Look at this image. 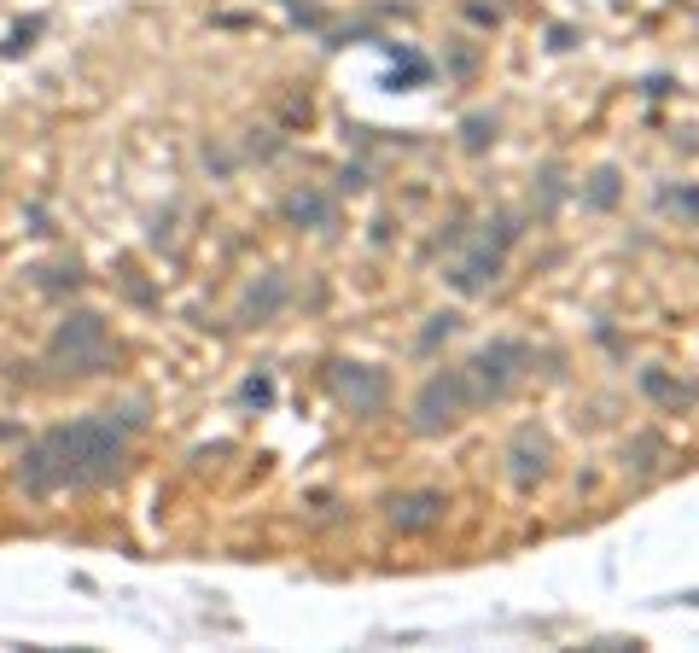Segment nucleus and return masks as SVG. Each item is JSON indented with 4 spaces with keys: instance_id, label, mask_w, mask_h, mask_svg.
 Listing matches in <instances>:
<instances>
[{
    "instance_id": "a211bd4d",
    "label": "nucleus",
    "mask_w": 699,
    "mask_h": 653,
    "mask_svg": "<svg viewBox=\"0 0 699 653\" xmlns=\"http://www.w3.org/2000/svg\"><path fill=\"white\" fill-rule=\"evenodd\" d=\"M338 187H350V193H356V187H367V170H362V164H350V170L338 175Z\"/></svg>"
},
{
    "instance_id": "f03ea898",
    "label": "nucleus",
    "mask_w": 699,
    "mask_h": 653,
    "mask_svg": "<svg viewBox=\"0 0 699 653\" xmlns=\"http://www.w3.org/2000/svg\"><path fill=\"white\" fill-rule=\"evenodd\" d=\"M53 356L70 362V374H105L111 362H117V344H111V327H105L100 310H76L59 321V333H53Z\"/></svg>"
},
{
    "instance_id": "ddd939ff",
    "label": "nucleus",
    "mask_w": 699,
    "mask_h": 653,
    "mask_svg": "<svg viewBox=\"0 0 699 653\" xmlns=\"http://www.w3.org/2000/svg\"><path fill=\"white\" fill-rule=\"evenodd\" d=\"M618 199H624V175L612 170V164L589 175V187H583V205H589V210H612Z\"/></svg>"
},
{
    "instance_id": "7ed1b4c3",
    "label": "nucleus",
    "mask_w": 699,
    "mask_h": 653,
    "mask_svg": "<svg viewBox=\"0 0 699 653\" xmlns=\"http://www.w3.org/2000/svg\"><path fill=\"white\" fill-rule=\"evenodd\" d=\"M466 409H472V379H466V368H443V374H432L420 385V397H414V432L437 438V432H449Z\"/></svg>"
},
{
    "instance_id": "4468645a",
    "label": "nucleus",
    "mask_w": 699,
    "mask_h": 653,
    "mask_svg": "<svg viewBox=\"0 0 699 653\" xmlns=\"http://www.w3.org/2000/svg\"><path fill=\"white\" fill-rule=\"evenodd\" d=\"M490 140H496V117H484V111H472V117L461 123V146H466V152H484Z\"/></svg>"
},
{
    "instance_id": "0eeeda50",
    "label": "nucleus",
    "mask_w": 699,
    "mask_h": 653,
    "mask_svg": "<svg viewBox=\"0 0 699 653\" xmlns=\"http://www.w3.org/2000/svg\"><path fill=\"white\" fill-rule=\"evenodd\" d=\"M507 461H513V484L531 490L536 479H548V438H542L536 426H525V432L507 444Z\"/></svg>"
},
{
    "instance_id": "39448f33",
    "label": "nucleus",
    "mask_w": 699,
    "mask_h": 653,
    "mask_svg": "<svg viewBox=\"0 0 699 653\" xmlns=\"http://www.w3.org/2000/svg\"><path fill=\"white\" fill-rule=\"evenodd\" d=\"M333 391L350 403V414H362V420H373V414L385 409V374H379V368H367V362H338V368H333Z\"/></svg>"
},
{
    "instance_id": "6e6552de",
    "label": "nucleus",
    "mask_w": 699,
    "mask_h": 653,
    "mask_svg": "<svg viewBox=\"0 0 699 653\" xmlns=\"http://www.w3.org/2000/svg\"><path fill=\"white\" fill-rule=\"evenodd\" d=\"M501 275V251L496 245H484V251H472V257H461L455 269H449V286L455 292H466V298H478V292H490Z\"/></svg>"
},
{
    "instance_id": "f3484780",
    "label": "nucleus",
    "mask_w": 699,
    "mask_h": 653,
    "mask_svg": "<svg viewBox=\"0 0 699 653\" xmlns=\"http://www.w3.org/2000/svg\"><path fill=\"white\" fill-rule=\"evenodd\" d=\"M239 397H245V403H257V409H263L268 397H274V385H268V379H245V391H239Z\"/></svg>"
},
{
    "instance_id": "20e7f679",
    "label": "nucleus",
    "mask_w": 699,
    "mask_h": 653,
    "mask_svg": "<svg viewBox=\"0 0 699 653\" xmlns=\"http://www.w3.org/2000/svg\"><path fill=\"white\" fill-rule=\"evenodd\" d=\"M525 368H531V344H525V339H490L484 350H478V356H472V362H466V379H472V403H484V397L496 403L501 391H507L513 379L525 374Z\"/></svg>"
},
{
    "instance_id": "1a4fd4ad",
    "label": "nucleus",
    "mask_w": 699,
    "mask_h": 653,
    "mask_svg": "<svg viewBox=\"0 0 699 653\" xmlns=\"http://www.w3.org/2000/svg\"><path fill=\"white\" fill-rule=\"evenodd\" d=\"M280 210H286V222H298V228H333V199H327V193H315V187L286 193Z\"/></svg>"
},
{
    "instance_id": "2eb2a0df",
    "label": "nucleus",
    "mask_w": 699,
    "mask_h": 653,
    "mask_svg": "<svg viewBox=\"0 0 699 653\" xmlns=\"http://www.w3.org/2000/svg\"><path fill=\"white\" fill-rule=\"evenodd\" d=\"M455 333H461V315H455V310H437L432 321H426V333H420V350H437V344L455 339Z\"/></svg>"
},
{
    "instance_id": "f257e3e1",
    "label": "nucleus",
    "mask_w": 699,
    "mask_h": 653,
    "mask_svg": "<svg viewBox=\"0 0 699 653\" xmlns=\"http://www.w3.org/2000/svg\"><path fill=\"white\" fill-rule=\"evenodd\" d=\"M146 426V403H123V409L82 414L70 426H53L41 444L24 449L18 461V484L30 496H53V490H100L123 473L129 461V432Z\"/></svg>"
},
{
    "instance_id": "9b49d317",
    "label": "nucleus",
    "mask_w": 699,
    "mask_h": 653,
    "mask_svg": "<svg viewBox=\"0 0 699 653\" xmlns=\"http://www.w3.org/2000/svg\"><path fill=\"white\" fill-rule=\"evenodd\" d=\"M641 391H647L653 403H665V409H688V403H694V385L670 379L665 368H647V374H641Z\"/></svg>"
},
{
    "instance_id": "dca6fc26",
    "label": "nucleus",
    "mask_w": 699,
    "mask_h": 653,
    "mask_svg": "<svg viewBox=\"0 0 699 653\" xmlns=\"http://www.w3.org/2000/svg\"><path fill=\"white\" fill-rule=\"evenodd\" d=\"M35 35H41V18H30V24H18V30H12V41H6V53H12V59H18V53H24V47H30Z\"/></svg>"
},
{
    "instance_id": "f8f14e48",
    "label": "nucleus",
    "mask_w": 699,
    "mask_h": 653,
    "mask_svg": "<svg viewBox=\"0 0 699 653\" xmlns=\"http://www.w3.org/2000/svg\"><path fill=\"white\" fill-rule=\"evenodd\" d=\"M624 461H630L635 473H659L665 467V438L659 432H635L630 444H624Z\"/></svg>"
},
{
    "instance_id": "9d476101",
    "label": "nucleus",
    "mask_w": 699,
    "mask_h": 653,
    "mask_svg": "<svg viewBox=\"0 0 699 653\" xmlns=\"http://www.w3.org/2000/svg\"><path fill=\"white\" fill-rule=\"evenodd\" d=\"M280 310H286V275H263L251 292H245V310H239V315L263 327V321H274Z\"/></svg>"
},
{
    "instance_id": "423d86ee",
    "label": "nucleus",
    "mask_w": 699,
    "mask_h": 653,
    "mask_svg": "<svg viewBox=\"0 0 699 653\" xmlns=\"http://www.w3.org/2000/svg\"><path fill=\"white\" fill-rule=\"evenodd\" d=\"M443 514H449L443 490H408V496L391 502V525H397L402 537H426V531H437Z\"/></svg>"
}]
</instances>
